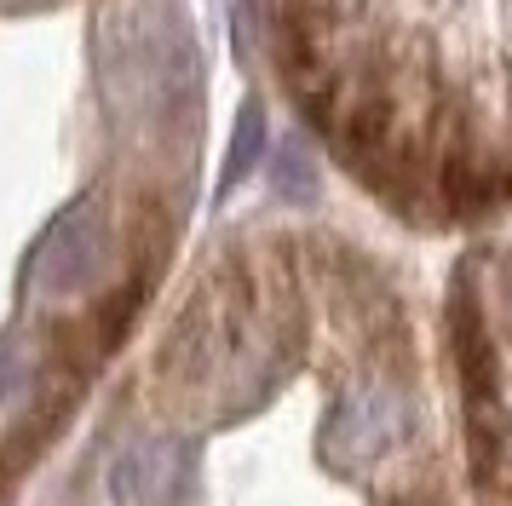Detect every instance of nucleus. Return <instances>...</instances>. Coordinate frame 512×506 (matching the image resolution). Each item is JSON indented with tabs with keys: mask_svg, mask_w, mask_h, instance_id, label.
<instances>
[{
	"mask_svg": "<svg viewBox=\"0 0 512 506\" xmlns=\"http://www.w3.org/2000/svg\"><path fill=\"white\" fill-rule=\"evenodd\" d=\"M24 506H472L438 305L328 213L219 225Z\"/></svg>",
	"mask_w": 512,
	"mask_h": 506,
	"instance_id": "obj_1",
	"label": "nucleus"
},
{
	"mask_svg": "<svg viewBox=\"0 0 512 506\" xmlns=\"http://www.w3.org/2000/svg\"><path fill=\"white\" fill-rule=\"evenodd\" d=\"M190 0H0V506H24L196 253Z\"/></svg>",
	"mask_w": 512,
	"mask_h": 506,
	"instance_id": "obj_2",
	"label": "nucleus"
},
{
	"mask_svg": "<svg viewBox=\"0 0 512 506\" xmlns=\"http://www.w3.org/2000/svg\"><path fill=\"white\" fill-rule=\"evenodd\" d=\"M317 156L392 225H512V0H248Z\"/></svg>",
	"mask_w": 512,
	"mask_h": 506,
	"instance_id": "obj_3",
	"label": "nucleus"
},
{
	"mask_svg": "<svg viewBox=\"0 0 512 506\" xmlns=\"http://www.w3.org/2000/svg\"><path fill=\"white\" fill-rule=\"evenodd\" d=\"M472 506H512V225L466 236L438 294Z\"/></svg>",
	"mask_w": 512,
	"mask_h": 506,
	"instance_id": "obj_4",
	"label": "nucleus"
}]
</instances>
